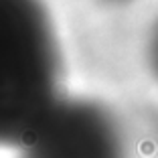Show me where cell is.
Returning <instances> with one entry per match:
<instances>
[{
    "label": "cell",
    "instance_id": "7a4b0ae2",
    "mask_svg": "<svg viewBox=\"0 0 158 158\" xmlns=\"http://www.w3.org/2000/svg\"><path fill=\"white\" fill-rule=\"evenodd\" d=\"M19 150L20 158H128L118 118L87 98H61Z\"/></svg>",
    "mask_w": 158,
    "mask_h": 158
},
{
    "label": "cell",
    "instance_id": "277c9868",
    "mask_svg": "<svg viewBox=\"0 0 158 158\" xmlns=\"http://www.w3.org/2000/svg\"><path fill=\"white\" fill-rule=\"evenodd\" d=\"M98 2L103 6H128L132 2H136V0H98Z\"/></svg>",
    "mask_w": 158,
    "mask_h": 158
},
{
    "label": "cell",
    "instance_id": "3957f363",
    "mask_svg": "<svg viewBox=\"0 0 158 158\" xmlns=\"http://www.w3.org/2000/svg\"><path fill=\"white\" fill-rule=\"evenodd\" d=\"M146 53H148V65H150V69H152L154 77L158 79V20L154 23V27H152V33H150V39H148V49H146Z\"/></svg>",
    "mask_w": 158,
    "mask_h": 158
},
{
    "label": "cell",
    "instance_id": "6da1fadb",
    "mask_svg": "<svg viewBox=\"0 0 158 158\" xmlns=\"http://www.w3.org/2000/svg\"><path fill=\"white\" fill-rule=\"evenodd\" d=\"M61 98V51L45 0H0V148H19Z\"/></svg>",
    "mask_w": 158,
    "mask_h": 158
}]
</instances>
